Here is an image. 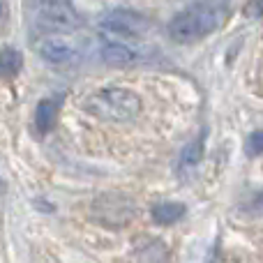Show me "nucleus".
I'll use <instances>...</instances> for the list:
<instances>
[{"mask_svg":"<svg viewBox=\"0 0 263 263\" xmlns=\"http://www.w3.org/2000/svg\"><path fill=\"white\" fill-rule=\"evenodd\" d=\"M102 30L114 40H132L145 30V21L134 12H114L102 21Z\"/></svg>","mask_w":263,"mask_h":263,"instance_id":"nucleus-5","label":"nucleus"},{"mask_svg":"<svg viewBox=\"0 0 263 263\" xmlns=\"http://www.w3.org/2000/svg\"><path fill=\"white\" fill-rule=\"evenodd\" d=\"M83 109L95 118L106 120V123H127L139 116L141 97L129 88H100L86 97Z\"/></svg>","mask_w":263,"mask_h":263,"instance_id":"nucleus-1","label":"nucleus"},{"mask_svg":"<svg viewBox=\"0 0 263 263\" xmlns=\"http://www.w3.org/2000/svg\"><path fill=\"white\" fill-rule=\"evenodd\" d=\"M21 53L14 49H3L0 51V79H12L21 69Z\"/></svg>","mask_w":263,"mask_h":263,"instance_id":"nucleus-9","label":"nucleus"},{"mask_svg":"<svg viewBox=\"0 0 263 263\" xmlns=\"http://www.w3.org/2000/svg\"><path fill=\"white\" fill-rule=\"evenodd\" d=\"M247 150H250L252 155H261L263 153V129L252 132L250 141H247Z\"/></svg>","mask_w":263,"mask_h":263,"instance_id":"nucleus-12","label":"nucleus"},{"mask_svg":"<svg viewBox=\"0 0 263 263\" xmlns=\"http://www.w3.org/2000/svg\"><path fill=\"white\" fill-rule=\"evenodd\" d=\"M37 53L42 55V60L51 65H72L79 60V51L72 42L60 40V37H46L37 44Z\"/></svg>","mask_w":263,"mask_h":263,"instance_id":"nucleus-6","label":"nucleus"},{"mask_svg":"<svg viewBox=\"0 0 263 263\" xmlns=\"http://www.w3.org/2000/svg\"><path fill=\"white\" fill-rule=\"evenodd\" d=\"M182 215H185V205L176 203V201H164V203H157L153 208V219L157 224H162V227L178 222Z\"/></svg>","mask_w":263,"mask_h":263,"instance_id":"nucleus-8","label":"nucleus"},{"mask_svg":"<svg viewBox=\"0 0 263 263\" xmlns=\"http://www.w3.org/2000/svg\"><path fill=\"white\" fill-rule=\"evenodd\" d=\"M0 14H3V5H0Z\"/></svg>","mask_w":263,"mask_h":263,"instance_id":"nucleus-14","label":"nucleus"},{"mask_svg":"<svg viewBox=\"0 0 263 263\" xmlns=\"http://www.w3.org/2000/svg\"><path fill=\"white\" fill-rule=\"evenodd\" d=\"M252 205H254L256 210H263V192H261V194H256V196H254V201H252Z\"/></svg>","mask_w":263,"mask_h":263,"instance_id":"nucleus-13","label":"nucleus"},{"mask_svg":"<svg viewBox=\"0 0 263 263\" xmlns=\"http://www.w3.org/2000/svg\"><path fill=\"white\" fill-rule=\"evenodd\" d=\"M37 26L51 35H65L79 28V14L67 0H46L37 12Z\"/></svg>","mask_w":263,"mask_h":263,"instance_id":"nucleus-3","label":"nucleus"},{"mask_svg":"<svg viewBox=\"0 0 263 263\" xmlns=\"http://www.w3.org/2000/svg\"><path fill=\"white\" fill-rule=\"evenodd\" d=\"M53 116H55V104L51 100H42L35 109V127L40 134L49 132V127L53 125Z\"/></svg>","mask_w":263,"mask_h":263,"instance_id":"nucleus-10","label":"nucleus"},{"mask_svg":"<svg viewBox=\"0 0 263 263\" xmlns=\"http://www.w3.org/2000/svg\"><path fill=\"white\" fill-rule=\"evenodd\" d=\"M92 215H95L102 224H106V227L118 229L120 224H127L132 219V215H134V203H132L127 196L106 194L95 201Z\"/></svg>","mask_w":263,"mask_h":263,"instance_id":"nucleus-4","label":"nucleus"},{"mask_svg":"<svg viewBox=\"0 0 263 263\" xmlns=\"http://www.w3.org/2000/svg\"><path fill=\"white\" fill-rule=\"evenodd\" d=\"M201 153H203V136H201L199 141H194V143L187 145L185 153L180 155V162L185 164V166H194V164L201 159Z\"/></svg>","mask_w":263,"mask_h":263,"instance_id":"nucleus-11","label":"nucleus"},{"mask_svg":"<svg viewBox=\"0 0 263 263\" xmlns=\"http://www.w3.org/2000/svg\"><path fill=\"white\" fill-rule=\"evenodd\" d=\"M217 14L208 5H194V7L185 9V12L176 14L168 23V35L171 40L180 42V44H190V42L203 40L205 35L217 28Z\"/></svg>","mask_w":263,"mask_h":263,"instance_id":"nucleus-2","label":"nucleus"},{"mask_svg":"<svg viewBox=\"0 0 263 263\" xmlns=\"http://www.w3.org/2000/svg\"><path fill=\"white\" fill-rule=\"evenodd\" d=\"M100 55L106 65H116V67H125V65H132L136 60V51L132 49L127 42L114 40V37L102 44Z\"/></svg>","mask_w":263,"mask_h":263,"instance_id":"nucleus-7","label":"nucleus"}]
</instances>
